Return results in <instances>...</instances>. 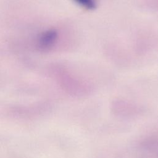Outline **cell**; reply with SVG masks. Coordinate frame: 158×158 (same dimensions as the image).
Wrapping results in <instances>:
<instances>
[{"instance_id":"1","label":"cell","mask_w":158,"mask_h":158,"mask_svg":"<svg viewBox=\"0 0 158 158\" xmlns=\"http://www.w3.org/2000/svg\"><path fill=\"white\" fill-rule=\"evenodd\" d=\"M57 33L54 30H49L43 32L39 38V46L43 49H47L52 46L56 41Z\"/></svg>"},{"instance_id":"2","label":"cell","mask_w":158,"mask_h":158,"mask_svg":"<svg viewBox=\"0 0 158 158\" xmlns=\"http://www.w3.org/2000/svg\"><path fill=\"white\" fill-rule=\"evenodd\" d=\"M78 5L87 10H93L96 7V0H73Z\"/></svg>"}]
</instances>
